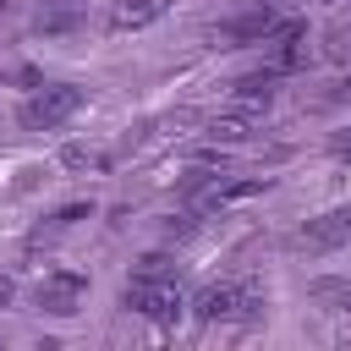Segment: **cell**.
<instances>
[{
	"label": "cell",
	"mask_w": 351,
	"mask_h": 351,
	"mask_svg": "<svg viewBox=\"0 0 351 351\" xmlns=\"http://www.w3.org/2000/svg\"><path fill=\"white\" fill-rule=\"evenodd\" d=\"M263 307H269L263 285H236V280H225V285H203V291H197L192 318H197V324H252Z\"/></svg>",
	"instance_id": "1"
},
{
	"label": "cell",
	"mask_w": 351,
	"mask_h": 351,
	"mask_svg": "<svg viewBox=\"0 0 351 351\" xmlns=\"http://www.w3.org/2000/svg\"><path fill=\"white\" fill-rule=\"evenodd\" d=\"M121 307L137 318H154V324H176L186 313V296H181L176 274H132L121 285Z\"/></svg>",
	"instance_id": "2"
},
{
	"label": "cell",
	"mask_w": 351,
	"mask_h": 351,
	"mask_svg": "<svg viewBox=\"0 0 351 351\" xmlns=\"http://www.w3.org/2000/svg\"><path fill=\"white\" fill-rule=\"evenodd\" d=\"M77 110H82V88H71V82H49V88H38V93L16 110V121H22L27 132H55V126H66Z\"/></svg>",
	"instance_id": "3"
},
{
	"label": "cell",
	"mask_w": 351,
	"mask_h": 351,
	"mask_svg": "<svg viewBox=\"0 0 351 351\" xmlns=\"http://www.w3.org/2000/svg\"><path fill=\"white\" fill-rule=\"evenodd\" d=\"M274 5L263 0V5H252V11H241V16H230V22H214L208 27V44L214 49H241V44H263L269 33H274Z\"/></svg>",
	"instance_id": "4"
},
{
	"label": "cell",
	"mask_w": 351,
	"mask_h": 351,
	"mask_svg": "<svg viewBox=\"0 0 351 351\" xmlns=\"http://www.w3.org/2000/svg\"><path fill=\"white\" fill-rule=\"evenodd\" d=\"M263 115H269V104H263V99L230 93V104L214 115V137H219V143H247V137L263 126Z\"/></svg>",
	"instance_id": "5"
},
{
	"label": "cell",
	"mask_w": 351,
	"mask_h": 351,
	"mask_svg": "<svg viewBox=\"0 0 351 351\" xmlns=\"http://www.w3.org/2000/svg\"><path fill=\"white\" fill-rule=\"evenodd\" d=\"M351 241V208H329V214H318V219H307L302 230H296V252H335V247H346Z\"/></svg>",
	"instance_id": "6"
},
{
	"label": "cell",
	"mask_w": 351,
	"mask_h": 351,
	"mask_svg": "<svg viewBox=\"0 0 351 351\" xmlns=\"http://www.w3.org/2000/svg\"><path fill=\"white\" fill-rule=\"evenodd\" d=\"M82 296H88V280H82L77 269H55V274H44V285H38V307L55 313V318H71V313L82 307Z\"/></svg>",
	"instance_id": "7"
},
{
	"label": "cell",
	"mask_w": 351,
	"mask_h": 351,
	"mask_svg": "<svg viewBox=\"0 0 351 351\" xmlns=\"http://www.w3.org/2000/svg\"><path fill=\"white\" fill-rule=\"evenodd\" d=\"M165 11H170V0H115V5H110V33H137V27H154Z\"/></svg>",
	"instance_id": "8"
},
{
	"label": "cell",
	"mask_w": 351,
	"mask_h": 351,
	"mask_svg": "<svg viewBox=\"0 0 351 351\" xmlns=\"http://www.w3.org/2000/svg\"><path fill=\"white\" fill-rule=\"evenodd\" d=\"M274 88H280V71H274V66L247 71V77H236V82H230V93H247V99H263V104H274Z\"/></svg>",
	"instance_id": "9"
},
{
	"label": "cell",
	"mask_w": 351,
	"mask_h": 351,
	"mask_svg": "<svg viewBox=\"0 0 351 351\" xmlns=\"http://www.w3.org/2000/svg\"><path fill=\"white\" fill-rule=\"evenodd\" d=\"M60 165L66 170H110V154L104 148H88V143H66L60 148Z\"/></svg>",
	"instance_id": "10"
},
{
	"label": "cell",
	"mask_w": 351,
	"mask_h": 351,
	"mask_svg": "<svg viewBox=\"0 0 351 351\" xmlns=\"http://www.w3.org/2000/svg\"><path fill=\"white\" fill-rule=\"evenodd\" d=\"M77 22H82V16H77L71 5H49V11H38V16H33V27H38V33H71Z\"/></svg>",
	"instance_id": "11"
},
{
	"label": "cell",
	"mask_w": 351,
	"mask_h": 351,
	"mask_svg": "<svg viewBox=\"0 0 351 351\" xmlns=\"http://www.w3.org/2000/svg\"><path fill=\"white\" fill-rule=\"evenodd\" d=\"M88 214H93L88 203H66V208H60V214H55L49 225H55V230H66V225H77V219H88Z\"/></svg>",
	"instance_id": "12"
},
{
	"label": "cell",
	"mask_w": 351,
	"mask_h": 351,
	"mask_svg": "<svg viewBox=\"0 0 351 351\" xmlns=\"http://www.w3.org/2000/svg\"><path fill=\"white\" fill-rule=\"evenodd\" d=\"M165 236H170V241H186V236H192V214H181V219H170V225H165Z\"/></svg>",
	"instance_id": "13"
},
{
	"label": "cell",
	"mask_w": 351,
	"mask_h": 351,
	"mask_svg": "<svg viewBox=\"0 0 351 351\" xmlns=\"http://www.w3.org/2000/svg\"><path fill=\"white\" fill-rule=\"evenodd\" d=\"M137 274H170V258H165V252H148V258H143V269H137Z\"/></svg>",
	"instance_id": "14"
},
{
	"label": "cell",
	"mask_w": 351,
	"mask_h": 351,
	"mask_svg": "<svg viewBox=\"0 0 351 351\" xmlns=\"http://www.w3.org/2000/svg\"><path fill=\"white\" fill-rule=\"evenodd\" d=\"M329 154H335V159H351V126H346V132H335V137H329Z\"/></svg>",
	"instance_id": "15"
},
{
	"label": "cell",
	"mask_w": 351,
	"mask_h": 351,
	"mask_svg": "<svg viewBox=\"0 0 351 351\" xmlns=\"http://www.w3.org/2000/svg\"><path fill=\"white\" fill-rule=\"evenodd\" d=\"M5 302H11V280L0 274V307H5Z\"/></svg>",
	"instance_id": "16"
},
{
	"label": "cell",
	"mask_w": 351,
	"mask_h": 351,
	"mask_svg": "<svg viewBox=\"0 0 351 351\" xmlns=\"http://www.w3.org/2000/svg\"><path fill=\"white\" fill-rule=\"evenodd\" d=\"M340 93H351V77H346V82H340Z\"/></svg>",
	"instance_id": "17"
},
{
	"label": "cell",
	"mask_w": 351,
	"mask_h": 351,
	"mask_svg": "<svg viewBox=\"0 0 351 351\" xmlns=\"http://www.w3.org/2000/svg\"><path fill=\"white\" fill-rule=\"evenodd\" d=\"M0 16H5V0H0Z\"/></svg>",
	"instance_id": "18"
},
{
	"label": "cell",
	"mask_w": 351,
	"mask_h": 351,
	"mask_svg": "<svg viewBox=\"0 0 351 351\" xmlns=\"http://www.w3.org/2000/svg\"><path fill=\"white\" fill-rule=\"evenodd\" d=\"M329 5H335V0H329Z\"/></svg>",
	"instance_id": "19"
}]
</instances>
